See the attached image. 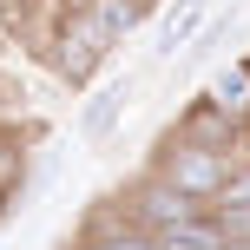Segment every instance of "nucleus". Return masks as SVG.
<instances>
[{"instance_id":"11","label":"nucleus","mask_w":250,"mask_h":250,"mask_svg":"<svg viewBox=\"0 0 250 250\" xmlns=\"http://www.w3.org/2000/svg\"><path fill=\"white\" fill-rule=\"evenodd\" d=\"M7 217H13V191L0 185V224H7Z\"/></svg>"},{"instance_id":"1","label":"nucleus","mask_w":250,"mask_h":250,"mask_svg":"<svg viewBox=\"0 0 250 250\" xmlns=\"http://www.w3.org/2000/svg\"><path fill=\"white\" fill-rule=\"evenodd\" d=\"M112 53H119V40L99 26L92 7H66V20L53 26V40H46V66L60 73V86H73V92H86L92 79L105 73Z\"/></svg>"},{"instance_id":"3","label":"nucleus","mask_w":250,"mask_h":250,"mask_svg":"<svg viewBox=\"0 0 250 250\" xmlns=\"http://www.w3.org/2000/svg\"><path fill=\"white\" fill-rule=\"evenodd\" d=\"M204 211H211V204L185 198V191L165 185L158 171H145L132 191H125V217H132L138 230H151V237H158V230H171V224H191V217H204Z\"/></svg>"},{"instance_id":"5","label":"nucleus","mask_w":250,"mask_h":250,"mask_svg":"<svg viewBox=\"0 0 250 250\" xmlns=\"http://www.w3.org/2000/svg\"><path fill=\"white\" fill-rule=\"evenodd\" d=\"M217 13V0H165V13H158V33H151V60L158 66H171L178 53L191 46V40L204 33V20Z\"/></svg>"},{"instance_id":"4","label":"nucleus","mask_w":250,"mask_h":250,"mask_svg":"<svg viewBox=\"0 0 250 250\" xmlns=\"http://www.w3.org/2000/svg\"><path fill=\"white\" fill-rule=\"evenodd\" d=\"M132 99H138V79H132V73H125V79H92V86H86V105H79V119H73V138H79L86 151H99L105 138L125 125Z\"/></svg>"},{"instance_id":"9","label":"nucleus","mask_w":250,"mask_h":250,"mask_svg":"<svg viewBox=\"0 0 250 250\" xmlns=\"http://www.w3.org/2000/svg\"><path fill=\"white\" fill-rule=\"evenodd\" d=\"M92 13H99V26L125 46V40H132L138 26L151 20V0H92Z\"/></svg>"},{"instance_id":"6","label":"nucleus","mask_w":250,"mask_h":250,"mask_svg":"<svg viewBox=\"0 0 250 250\" xmlns=\"http://www.w3.org/2000/svg\"><path fill=\"white\" fill-rule=\"evenodd\" d=\"M171 132H178V138H198V145H217V151H244V138H250L244 125H230L211 99H204V92L185 105V112H178V125H171Z\"/></svg>"},{"instance_id":"7","label":"nucleus","mask_w":250,"mask_h":250,"mask_svg":"<svg viewBox=\"0 0 250 250\" xmlns=\"http://www.w3.org/2000/svg\"><path fill=\"white\" fill-rule=\"evenodd\" d=\"M204 99H211L230 125H244V132H250V60H244V53L204 79Z\"/></svg>"},{"instance_id":"10","label":"nucleus","mask_w":250,"mask_h":250,"mask_svg":"<svg viewBox=\"0 0 250 250\" xmlns=\"http://www.w3.org/2000/svg\"><path fill=\"white\" fill-rule=\"evenodd\" d=\"M211 211H250V151L230 165V178H224V191H217Z\"/></svg>"},{"instance_id":"2","label":"nucleus","mask_w":250,"mask_h":250,"mask_svg":"<svg viewBox=\"0 0 250 250\" xmlns=\"http://www.w3.org/2000/svg\"><path fill=\"white\" fill-rule=\"evenodd\" d=\"M237 158H244V151H217V145H198V138L165 132V138H158V158H151V171H158L165 185H178L185 198L217 204V191H224V178H230V165H237Z\"/></svg>"},{"instance_id":"8","label":"nucleus","mask_w":250,"mask_h":250,"mask_svg":"<svg viewBox=\"0 0 250 250\" xmlns=\"http://www.w3.org/2000/svg\"><path fill=\"white\" fill-rule=\"evenodd\" d=\"M224 224H217V211H204V217H191V224H171V230H158V250H224Z\"/></svg>"},{"instance_id":"12","label":"nucleus","mask_w":250,"mask_h":250,"mask_svg":"<svg viewBox=\"0 0 250 250\" xmlns=\"http://www.w3.org/2000/svg\"><path fill=\"white\" fill-rule=\"evenodd\" d=\"M26 7V0H0V20H13V13H20Z\"/></svg>"}]
</instances>
